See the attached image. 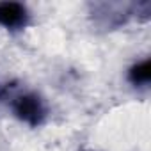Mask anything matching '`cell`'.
Segmentation results:
<instances>
[{
    "label": "cell",
    "mask_w": 151,
    "mask_h": 151,
    "mask_svg": "<svg viewBox=\"0 0 151 151\" xmlns=\"http://www.w3.org/2000/svg\"><path fill=\"white\" fill-rule=\"evenodd\" d=\"M11 110L16 119L29 126H39L46 119V105L43 98L37 96L36 93L18 94L11 103Z\"/></svg>",
    "instance_id": "1"
},
{
    "label": "cell",
    "mask_w": 151,
    "mask_h": 151,
    "mask_svg": "<svg viewBox=\"0 0 151 151\" xmlns=\"http://www.w3.org/2000/svg\"><path fill=\"white\" fill-rule=\"evenodd\" d=\"M29 9L20 2H0V27L20 30L29 23Z\"/></svg>",
    "instance_id": "2"
},
{
    "label": "cell",
    "mask_w": 151,
    "mask_h": 151,
    "mask_svg": "<svg viewBox=\"0 0 151 151\" xmlns=\"http://www.w3.org/2000/svg\"><path fill=\"white\" fill-rule=\"evenodd\" d=\"M128 80L133 86H139V87H144V86L149 84V80H151V64H149V59H142V60L135 62L128 69Z\"/></svg>",
    "instance_id": "3"
}]
</instances>
